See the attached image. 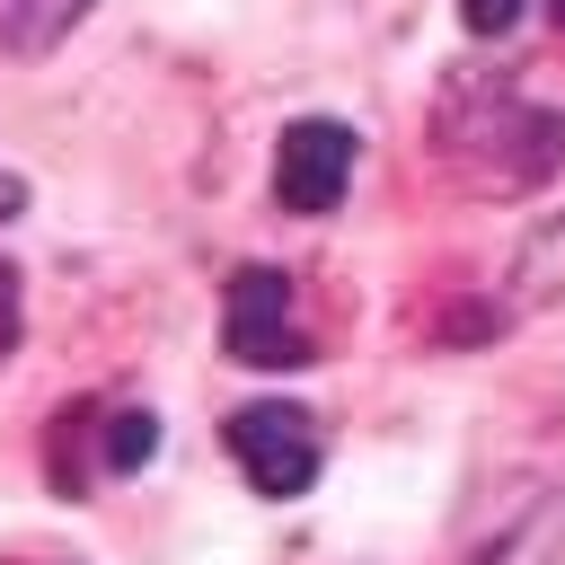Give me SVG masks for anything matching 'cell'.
I'll use <instances>...</instances> for the list:
<instances>
[{"mask_svg": "<svg viewBox=\"0 0 565 565\" xmlns=\"http://www.w3.org/2000/svg\"><path fill=\"white\" fill-rule=\"evenodd\" d=\"M547 18H556V26H565V0H547Z\"/></svg>", "mask_w": 565, "mask_h": 565, "instance_id": "11", "label": "cell"}, {"mask_svg": "<svg viewBox=\"0 0 565 565\" xmlns=\"http://www.w3.org/2000/svg\"><path fill=\"white\" fill-rule=\"evenodd\" d=\"M441 168L468 194H530L565 168V115L521 88H450L441 106Z\"/></svg>", "mask_w": 565, "mask_h": 565, "instance_id": "1", "label": "cell"}, {"mask_svg": "<svg viewBox=\"0 0 565 565\" xmlns=\"http://www.w3.org/2000/svg\"><path fill=\"white\" fill-rule=\"evenodd\" d=\"M512 18H521V0H459V26L468 35H503Z\"/></svg>", "mask_w": 565, "mask_h": 565, "instance_id": "9", "label": "cell"}, {"mask_svg": "<svg viewBox=\"0 0 565 565\" xmlns=\"http://www.w3.org/2000/svg\"><path fill=\"white\" fill-rule=\"evenodd\" d=\"M556 556H565V486L521 477V486H503L494 521L477 530V547L459 565H556Z\"/></svg>", "mask_w": 565, "mask_h": 565, "instance_id": "5", "label": "cell"}, {"mask_svg": "<svg viewBox=\"0 0 565 565\" xmlns=\"http://www.w3.org/2000/svg\"><path fill=\"white\" fill-rule=\"evenodd\" d=\"M18 212H26V185H18V177H9V168H0V230H9V221H18Z\"/></svg>", "mask_w": 565, "mask_h": 565, "instance_id": "10", "label": "cell"}, {"mask_svg": "<svg viewBox=\"0 0 565 565\" xmlns=\"http://www.w3.org/2000/svg\"><path fill=\"white\" fill-rule=\"evenodd\" d=\"M88 9H97V0H0V53L35 62V53H53Z\"/></svg>", "mask_w": 565, "mask_h": 565, "instance_id": "7", "label": "cell"}, {"mask_svg": "<svg viewBox=\"0 0 565 565\" xmlns=\"http://www.w3.org/2000/svg\"><path fill=\"white\" fill-rule=\"evenodd\" d=\"M230 450H238L247 486L274 494V503L309 494L318 468H327V433H318V415H309V406H282V397L238 406V415H230Z\"/></svg>", "mask_w": 565, "mask_h": 565, "instance_id": "2", "label": "cell"}, {"mask_svg": "<svg viewBox=\"0 0 565 565\" xmlns=\"http://www.w3.org/2000/svg\"><path fill=\"white\" fill-rule=\"evenodd\" d=\"M221 344H230V362H247V371H300V362H318L309 335H300V318H291V274H282V265H238V274H230Z\"/></svg>", "mask_w": 565, "mask_h": 565, "instance_id": "3", "label": "cell"}, {"mask_svg": "<svg viewBox=\"0 0 565 565\" xmlns=\"http://www.w3.org/2000/svg\"><path fill=\"white\" fill-rule=\"evenodd\" d=\"M150 450H159V415H150V406H115V415H106V468L124 477V468H141Z\"/></svg>", "mask_w": 565, "mask_h": 565, "instance_id": "8", "label": "cell"}, {"mask_svg": "<svg viewBox=\"0 0 565 565\" xmlns=\"http://www.w3.org/2000/svg\"><path fill=\"white\" fill-rule=\"evenodd\" d=\"M353 159H362V132L353 124H335V115H300V124H282V141H274V203L282 212H335L344 203V185H353Z\"/></svg>", "mask_w": 565, "mask_h": 565, "instance_id": "4", "label": "cell"}, {"mask_svg": "<svg viewBox=\"0 0 565 565\" xmlns=\"http://www.w3.org/2000/svg\"><path fill=\"white\" fill-rule=\"evenodd\" d=\"M512 300L521 309H565V212H547L512 247Z\"/></svg>", "mask_w": 565, "mask_h": 565, "instance_id": "6", "label": "cell"}]
</instances>
